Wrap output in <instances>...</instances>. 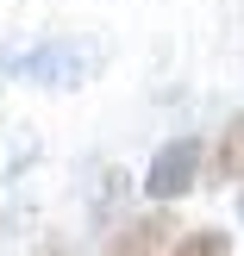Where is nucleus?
I'll use <instances>...</instances> for the list:
<instances>
[{"label":"nucleus","mask_w":244,"mask_h":256,"mask_svg":"<svg viewBox=\"0 0 244 256\" xmlns=\"http://www.w3.org/2000/svg\"><path fill=\"white\" fill-rule=\"evenodd\" d=\"M163 256H232V238L225 232H188V238H175Z\"/></svg>","instance_id":"nucleus-5"},{"label":"nucleus","mask_w":244,"mask_h":256,"mask_svg":"<svg viewBox=\"0 0 244 256\" xmlns=\"http://www.w3.org/2000/svg\"><path fill=\"white\" fill-rule=\"evenodd\" d=\"M213 182H244V112L219 132V150H213Z\"/></svg>","instance_id":"nucleus-4"},{"label":"nucleus","mask_w":244,"mask_h":256,"mask_svg":"<svg viewBox=\"0 0 244 256\" xmlns=\"http://www.w3.org/2000/svg\"><path fill=\"white\" fill-rule=\"evenodd\" d=\"M194 175H200V138H169L144 169V194L157 206H169V200H182L194 188Z\"/></svg>","instance_id":"nucleus-2"},{"label":"nucleus","mask_w":244,"mask_h":256,"mask_svg":"<svg viewBox=\"0 0 244 256\" xmlns=\"http://www.w3.org/2000/svg\"><path fill=\"white\" fill-rule=\"evenodd\" d=\"M169 244H175V212H138L107 238L100 256H163Z\"/></svg>","instance_id":"nucleus-3"},{"label":"nucleus","mask_w":244,"mask_h":256,"mask_svg":"<svg viewBox=\"0 0 244 256\" xmlns=\"http://www.w3.org/2000/svg\"><path fill=\"white\" fill-rule=\"evenodd\" d=\"M94 69H100V50L82 44V38H44V44L13 50L0 62V75H13L25 88H82Z\"/></svg>","instance_id":"nucleus-1"},{"label":"nucleus","mask_w":244,"mask_h":256,"mask_svg":"<svg viewBox=\"0 0 244 256\" xmlns=\"http://www.w3.org/2000/svg\"><path fill=\"white\" fill-rule=\"evenodd\" d=\"M32 256H75V244H69V238H44Z\"/></svg>","instance_id":"nucleus-6"},{"label":"nucleus","mask_w":244,"mask_h":256,"mask_svg":"<svg viewBox=\"0 0 244 256\" xmlns=\"http://www.w3.org/2000/svg\"><path fill=\"white\" fill-rule=\"evenodd\" d=\"M238 219H244V194H238Z\"/></svg>","instance_id":"nucleus-7"}]
</instances>
